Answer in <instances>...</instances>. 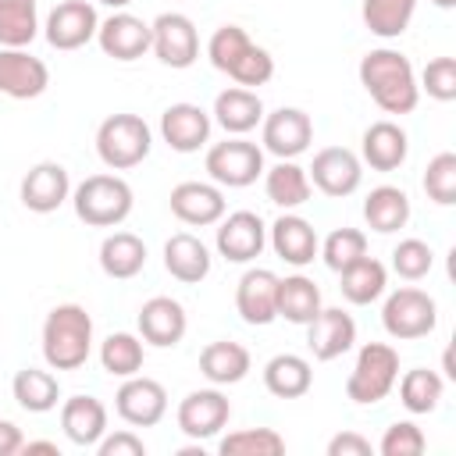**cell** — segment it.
I'll return each instance as SVG.
<instances>
[{"label": "cell", "instance_id": "cell-20", "mask_svg": "<svg viewBox=\"0 0 456 456\" xmlns=\"http://www.w3.org/2000/svg\"><path fill=\"white\" fill-rule=\"evenodd\" d=\"M68 196H71V178L68 167L57 160H39L21 178V203L32 214H53Z\"/></svg>", "mask_w": 456, "mask_h": 456}, {"label": "cell", "instance_id": "cell-28", "mask_svg": "<svg viewBox=\"0 0 456 456\" xmlns=\"http://www.w3.org/2000/svg\"><path fill=\"white\" fill-rule=\"evenodd\" d=\"M164 267L171 278L185 281V285H196L210 274V249L189 235V232H175L167 242H164Z\"/></svg>", "mask_w": 456, "mask_h": 456}, {"label": "cell", "instance_id": "cell-40", "mask_svg": "<svg viewBox=\"0 0 456 456\" xmlns=\"http://www.w3.org/2000/svg\"><path fill=\"white\" fill-rule=\"evenodd\" d=\"M36 32V0H0V46H28Z\"/></svg>", "mask_w": 456, "mask_h": 456}, {"label": "cell", "instance_id": "cell-49", "mask_svg": "<svg viewBox=\"0 0 456 456\" xmlns=\"http://www.w3.org/2000/svg\"><path fill=\"white\" fill-rule=\"evenodd\" d=\"M21 428L18 424H11V420H0V456H14V452H21Z\"/></svg>", "mask_w": 456, "mask_h": 456}, {"label": "cell", "instance_id": "cell-52", "mask_svg": "<svg viewBox=\"0 0 456 456\" xmlns=\"http://www.w3.org/2000/svg\"><path fill=\"white\" fill-rule=\"evenodd\" d=\"M431 4H435V7H445V11H449V7H456V0H431Z\"/></svg>", "mask_w": 456, "mask_h": 456}, {"label": "cell", "instance_id": "cell-35", "mask_svg": "<svg viewBox=\"0 0 456 456\" xmlns=\"http://www.w3.org/2000/svg\"><path fill=\"white\" fill-rule=\"evenodd\" d=\"M310 175L306 167H299L296 160H278L267 175H264V192L271 203L292 210V207H303L310 200Z\"/></svg>", "mask_w": 456, "mask_h": 456}, {"label": "cell", "instance_id": "cell-12", "mask_svg": "<svg viewBox=\"0 0 456 456\" xmlns=\"http://www.w3.org/2000/svg\"><path fill=\"white\" fill-rule=\"evenodd\" d=\"M228 417H232V403L217 388H196L178 403V428L192 442L214 438L228 424Z\"/></svg>", "mask_w": 456, "mask_h": 456}, {"label": "cell", "instance_id": "cell-6", "mask_svg": "<svg viewBox=\"0 0 456 456\" xmlns=\"http://www.w3.org/2000/svg\"><path fill=\"white\" fill-rule=\"evenodd\" d=\"M399 378V353L388 342H367L356 353V363L346 378V395L360 406H374L381 403Z\"/></svg>", "mask_w": 456, "mask_h": 456}, {"label": "cell", "instance_id": "cell-22", "mask_svg": "<svg viewBox=\"0 0 456 456\" xmlns=\"http://www.w3.org/2000/svg\"><path fill=\"white\" fill-rule=\"evenodd\" d=\"M160 135L175 153H196L210 139V114L200 103H171L160 114Z\"/></svg>", "mask_w": 456, "mask_h": 456}, {"label": "cell", "instance_id": "cell-36", "mask_svg": "<svg viewBox=\"0 0 456 456\" xmlns=\"http://www.w3.org/2000/svg\"><path fill=\"white\" fill-rule=\"evenodd\" d=\"M11 392H14V399H18L21 410H28V413H46V410H53L57 399H61V381H57L50 370L25 367V370L14 374Z\"/></svg>", "mask_w": 456, "mask_h": 456}, {"label": "cell", "instance_id": "cell-26", "mask_svg": "<svg viewBox=\"0 0 456 456\" xmlns=\"http://www.w3.org/2000/svg\"><path fill=\"white\" fill-rule=\"evenodd\" d=\"M360 153L374 171H395L410 153V139L395 121H374L360 139Z\"/></svg>", "mask_w": 456, "mask_h": 456}, {"label": "cell", "instance_id": "cell-46", "mask_svg": "<svg viewBox=\"0 0 456 456\" xmlns=\"http://www.w3.org/2000/svg\"><path fill=\"white\" fill-rule=\"evenodd\" d=\"M424 445H428V438L413 420H395L392 428H385L378 449H381V456H420Z\"/></svg>", "mask_w": 456, "mask_h": 456}, {"label": "cell", "instance_id": "cell-38", "mask_svg": "<svg viewBox=\"0 0 456 456\" xmlns=\"http://www.w3.org/2000/svg\"><path fill=\"white\" fill-rule=\"evenodd\" d=\"M417 11V0H363V25L381 36V39H395L410 28Z\"/></svg>", "mask_w": 456, "mask_h": 456}, {"label": "cell", "instance_id": "cell-29", "mask_svg": "<svg viewBox=\"0 0 456 456\" xmlns=\"http://www.w3.org/2000/svg\"><path fill=\"white\" fill-rule=\"evenodd\" d=\"M249 367H253V360L242 342L221 338V342L203 346V353H200V370L210 385H239L249 374Z\"/></svg>", "mask_w": 456, "mask_h": 456}, {"label": "cell", "instance_id": "cell-39", "mask_svg": "<svg viewBox=\"0 0 456 456\" xmlns=\"http://www.w3.org/2000/svg\"><path fill=\"white\" fill-rule=\"evenodd\" d=\"M395 381H399V403L410 413H431L442 399V388H445V381L428 367H413Z\"/></svg>", "mask_w": 456, "mask_h": 456}, {"label": "cell", "instance_id": "cell-34", "mask_svg": "<svg viewBox=\"0 0 456 456\" xmlns=\"http://www.w3.org/2000/svg\"><path fill=\"white\" fill-rule=\"evenodd\" d=\"M321 310V289L306 274L278 278V317L289 324H310Z\"/></svg>", "mask_w": 456, "mask_h": 456}, {"label": "cell", "instance_id": "cell-24", "mask_svg": "<svg viewBox=\"0 0 456 456\" xmlns=\"http://www.w3.org/2000/svg\"><path fill=\"white\" fill-rule=\"evenodd\" d=\"M61 428L71 445L96 449V442L107 435V406L96 395H71L61 406Z\"/></svg>", "mask_w": 456, "mask_h": 456}, {"label": "cell", "instance_id": "cell-4", "mask_svg": "<svg viewBox=\"0 0 456 456\" xmlns=\"http://www.w3.org/2000/svg\"><path fill=\"white\" fill-rule=\"evenodd\" d=\"M75 214L78 221L93 224V228H114L132 214V185L118 175H89L86 182L75 185L71 192Z\"/></svg>", "mask_w": 456, "mask_h": 456}, {"label": "cell", "instance_id": "cell-27", "mask_svg": "<svg viewBox=\"0 0 456 456\" xmlns=\"http://www.w3.org/2000/svg\"><path fill=\"white\" fill-rule=\"evenodd\" d=\"M214 121L228 132V135H246L264 121V103L253 89L232 86L224 93H217L214 100Z\"/></svg>", "mask_w": 456, "mask_h": 456}, {"label": "cell", "instance_id": "cell-2", "mask_svg": "<svg viewBox=\"0 0 456 456\" xmlns=\"http://www.w3.org/2000/svg\"><path fill=\"white\" fill-rule=\"evenodd\" d=\"M93 353V317L78 303H61L43 321V360L53 370H78Z\"/></svg>", "mask_w": 456, "mask_h": 456}, {"label": "cell", "instance_id": "cell-3", "mask_svg": "<svg viewBox=\"0 0 456 456\" xmlns=\"http://www.w3.org/2000/svg\"><path fill=\"white\" fill-rule=\"evenodd\" d=\"M207 57H210V64L217 71H224L228 78H235L242 89L264 86L274 75V57L264 46H256L246 36V28H239V25H221L210 36V43H207Z\"/></svg>", "mask_w": 456, "mask_h": 456}, {"label": "cell", "instance_id": "cell-5", "mask_svg": "<svg viewBox=\"0 0 456 456\" xmlns=\"http://www.w3.org/2000/svg\"><path fill=\"white\" fill-rule=\"evenodd\" d=\"M153 132L139 114H110L96 128V153L110 171H128L150 157Z\"/></svg>", "mask_w": 456, "mask_h": 456}, {"label": "cell", "instance_id": "cell-17", "mask_svg": "<svg viewBox=\"0 0 456 456\" xmlns=\"http://www.w3.org/2000/svg\"><path fill=\"white\" fill-rule=\"evenodd\" d=\"M353 342H356V321L342 306H321L317 317L306 324V346L321 363L349 353Z\"/></svg>", "mask_w": 456, "mask_h": 456}, {"label": "cell", "instance_id": "cell-25", "mask_svg": "<svg viewBox=\"0 0 456 456\" xmlns=\"http://www.w3.org/2000/svg\"><path fill=\"white\" fill-rule=\"evenodd\" d=\"M271 246H274V253H278L285 264L306 267V264H314V256H317V249H321V239H317V232H314V224H310L306 217H299V214H281V217L271 224Z\"/></svg>", "mask_w": 456, "mask_h": 456}, {"label": "cell", "instance_id": "cell-41", "mask_svg": "<svg viewBox=\"0 0 456 456\" xmlns=\"http://www.w3.org/2000/svg\"><path fill=\"white\" fill-rule=\"evenodd\" d=\"M221 456H281L285 438L274 428H242L221 438L217 445Z\"/></svg>", "mask_w": 456, "mask_h": 456}, {"label": "cell", "instance_id": "cell-1", "mask_svg": "<svg viewBox=\"0 0 456 456\" xmlns=\"http://www.w3.org/2000/svg\"><path fill=\"white\" fill-rule=\"evenodd\" d=\"M360 86L370 93V100L385 114H410L420 103V86H417V71H413L410 57L399 50H388V46L363 53Z\"/></svg>", "mask_w": 456, "mask_h": 456}, {"label": "cell", "instance_id": "cell-14", "mask_svg": "<svg viewBox=\"0 0 456 456\" xmlns=\"http://www.w3.org/2000/svg\"><path fill=\"white\" fill-rule=\"evenodd\" d=\"M264 150L274 153L278 160H292L299 153L310 150V139H314V121L306 110L299 107H278L264 118Z\"/></svg>", "mask_w": 456, "mask_h": 456}, {"label": "cell", "instance_id": "cell-51", "mask_svg": "<svg viewBox=\"0 0 456 456\" xmlns=\"http://www.w3.org/2000/svg\"><path fill=\"white\" fill-rule=\"evenodd\" d=\"M100 4H107V7H114V11H125L132 0H100Z\"/></svg>", "mask_w": 456, "mask_h": 456}, {"label": "cell", "instance_id": "cell-13", "mask_svg": "<svg viewBox=\"0 0 456 456\" xmlns=\"http://www.w3.org/2000/svg\"><path fill=\"white\" fill-rule=\"evenodd\" d=\"M50 86V68L25 46H0V93L11 100H36Z\"/></svg>", "mask_w": 456, "mask_h": 456}, {"label": "cell", "instance_id": "cell-18", "mask_svg": "<svg viewBox=\"0 0 456 456\" xmlns=\"http://www.w3.org/2000/svg\"><path fill=\"white\" fill-rule=\"evenodd\" d=\"M150 39H153L150 25L142 18H135L132 11H114L96 28L100 50L107 57H114V61H135V57H142L150 50Z\"/></svg>", "mask_w": 456, "mask_h": 456}, {"label": "cell", "instance_id": "cell-33", "mask_svg": "<svg viewBox=\"0 0 456 456\" xmlns=\"http://www.w3.org/2000/svg\"><path fill=\"white\" fill-rule=\"evenodd\" d=\"M342 274V296L353 303V306H367V303H374L381 292H385V285H388V271H385V264L381 260H374V256H360V260H353L349 267H342L338 271Z\"/></svg>", "mask_w": 456, "mask_h": 456}, {"label": "cell", "instance_id": "cell-44", "mask_svg": "<svg viewBox=\"0 0 456 456\" xmlns=\"http://www.w3.org/2000/svg\"><path fill=\"white\" fill-rule=\"evenodd\" d=\"M435 264V253L424 239H403L395 249H392V271L406 281H420Z\"/></svg>", "mask_w": 456, "mask_h": 456}, {"label": "cell", "instance_id": "cell-32", "mask_svg": "<svg viewBox=\"0 0 456 456\" xmlns=\"http://www.w3.org/2000/svg\"><path fill=\"white\" fill-rule=\"evenodd\" d=\"M363 221L374 232H381V235L406 228V221H410V196L399 185H378V189H370L367 200H363Z\"/></svg>", "mask_w": 456, "mask_h": 456}, {"label": "cell", "instance_id": "cell-9", "mask_svg": "<svg viewBox=\"0 0 456 456\" xmlns=\"http://www.w3.org/2000/svg\"><path fill=\"white\" fill-rule=\"evenodd\" d=\"M150 32H153L150 50L157 53L160 64H167V68H189V64H196V57H200V32H196V25H192L189 14L164 11V14L153 18Z\"/></svg>", "mask_w": 456, "mask_h": 456}, {"label": "cell", "instance_id": "cell-10", "mask_svg": "<svg viewBox=\"0 0 456 456\" xmlns=\"http://www.w3.org/2000/svg\"><path fill=\"white\" fill-rule=\"evenodd\" d=\"M306 175H310V185H317L324 196L342 200V196H349V192L360 189L363 164L346 146H324V150L314 153V164L306 167Z\"/></svg>", "mask_w": 456, "mask_h": 456}, {"label": "cell", "instance_id": "cell-15", "mask_svg": "<svg viewBox=\"0 0 456 456\" xmlns=\"http://www.w3.org/2000/svg\"><path fill=\"white\" fill-rule=\"evenodd\" d=\"M214 242H217V253H221L224 260H232V264H249V260H256V256L264 253V246H267V228H264L260 214H253V210H235V214L221 217Z\"/></svg>", "mask_w": 456, "mask_h": 456}, {"label": "cell", "instance_id": "cell-31", "mask_svg": "<svg viewBox=\"0 0 456 456\" xmlns=\"http://www.w3.org/2000/svg\"><path fill=\"white\" fill-rule=\"evenodd\" d=\"M100 267L107 278H135L146 267V242L132 232H114L100 242Z\"/></svg>", "mask_w": 456, "mask_h": 456}, {"label": "cell", "instance_id": "cell-8", "mask_svg": "<svg viewBox=\"0 0 456 456\" xmlns=\"http://www.w3.org/2000/svg\"><path fill=\"white\" fill-rule=\"evenodd\" d=\"M381 324H385V331H388L392 338H403V342L424 338V335H431L435 324H438V306H435V299H431L428 292L406 285V289H395V292L385 299V306H381Z\"/></svg>", "mask_w": 456, "mask_h": 456}, {"label": "cell", "instance_id": "cell-37", "mask_svg": "<svg viewBox=\"0 0 456 456\" xmlns=\"http://www.w3.org/2000/svg\"><path fill=\"white\" fill-rule=\"evenodd\" d=\"M142 360H146L142 338L132 335V331H114L100 346V367L110 378H132V374H139L142 370Z\"/></svg>", "mask_w": 456, "mask_h": 456}, {"label": "cell", "instance_id": "cell-42", "mask_svg": "<svg viewBox=\"0 0 456 456\" xmlns=\"http://www.w3.org/2000/svg\"><path fill=\"white\" fill-rule=\"evenodd\" d=\"M317 253L324 256V264H328L331 271H342V267H349L353 260L367 256V235H363L360 228H335V232L324 239V246H321Z\"/></svg>", "mask_w": 456, "mask_h": 456}, {"label": "cell", "instance_id": "cell-19", "mask_svg": "<svg viewBox=\"0 0 456 456\" xmlns=\"http://www.w3.org/2000/svg\"><path fill=\"white\" fill-rule=\"evenodd\" d=\"M235 310L246 324H271L278 317V274L249 267L235 285Z\"/></svg>", "mask_w": 456, "mask_h": 456}, {"label": "cell", "instance_id": "cell-50", "mask_svg": "<svg viewBox=\"0 0 456 456\" xmlns=\"http://www.w3.org/2000/svg\"><path fill=\"white\" fill-rule=\"evenodd\" d=\"M21 452L32 456V452H46V456H61L57 442H21Z\"/></svg>", "mask_w": 456, "mask_h": 456}, {"label": "cell", "instance_id": "cell-21", "mask_svg": "<svg viewBox=\"0 0 456 456\" xmlns=\"http://www.w3.org/2000/svg\"><path fill=\"white\" fill-rule=\"evenodd\" d=\"M189 328V317H185V306L171 296H153L139 306V335L142 342L157 346V349H167V346H178L182 335Z\"/></svg>", "mask_w": 456, "mask_h": 456}, {"label": "cell", "instance_id": "cell-30", "mask_svg": "<svg viewBox=\"0 0 456 456\" xmlns=\"http://www.w3.org/2000/svg\"><path fill=\"white\" fill-rule=\"evenodd\" d=\"M264 385L278 399H299L314 385V367L296 353H278L264 363Z\"/></svg>", "mask_w": 456, "mask_h": 456}, {"label": "cell", "instance_id": "cell-48", "mask_svg": "<svg viewBox=\"0 0 456 456\" xmlns=\"http://www.w3.org/2000/svg\"><path fill=\"white\" fill-rule=\"evenodd\" d=\"M328 456H370V442L356 431H342L328 442Z\"/></svg>", "mask_w": 456, "mask_h": 456}, {"label": "cell", "instance_id": "cell-16", "mask_svg": "<svg viewBox=\"0 0 456 456\" xmlns=\"http://www.w3.org/2000/svg\"><path fill=\"white\" fill-rule=\"evenodd\" d=\"M100 18L89 0H64L46 18V43L53 50H78L89 39H96Z\"/></svg>", "mask_w": 456, "mask_h": 456}, {"label": "cell", "instance_id": "cell-45", "mask_svg": "<svg viewBox=\"0 0 456 456\" xmlns=\"http://www.w3.org/2000/svg\"><path fill=\"white\" fill-rule=\"evenodd\" d=\"M431 100H456V61L452 57H435L428 61V68L420 71V82H417Z\"/></svg>", "mask_w": 456, "mask_h": 456}, {"label": "cell", "instance_id": "cell-43", "mask_svg": "<svg viewBox=\"0 0 456 456\" xmlns=\"http://www.w3.org/2000/svg\"><path fill=\"white\" fill-rule=\"evenodd\" d=\"M424 192L435 203H442V207H452L456 203V153L431 157V164L424 171Z\"/></svg>", "mask_w": 456, "mask_h": 456}, {"label": "cell", "instance_id": "cell-47", "mask_svg": "<svg viewBox=\"0 0 456 456\" xmlns=\"http://www.w3.org/2000/svg\"><path fill=\"white\" fill-rule=\"evenodd\" d=\"M96 452L100 456H146V442L135 435V431H114V435H103L96 442Z\"/></svg>", "mask_w": 456, "mask_h": 456}, {"label": "cell", "instance_id": "cell-11", "mask_svg": "<svg viewBox=\"0 0 456 456\" xmlns=\"http://www.w3.org/2000/svg\"><path fill=\"white\" fill-rule=\"evenodd\" d=\"M114 410L132 428H153L167 413V392H164L160 381L142 378V374H132V378L121 381V388L114 395Z\"/></svg>", "mask_w": 456, "mask_h": 456}, {"label": "cell", "instance_id": "cell-23", "mask_svg": "<svg viewBox=\"0 0 456 456\" xmlns=\"http://www.w3.org/2000/svg\"><path fill=\"white\" fill-rule=\"evenodd\" d=\"M171 214L192 228L217 224L224 217V192L210 182H178L171 189Z\"/></svg>", "mask_w": 456, "mask_h": 456}, {"label": "cell", "instance_id": "cell-7", "mask_svg": "<svg viewBox=\"0 0 456 456\" xmlns=\"http://www.w3.org/2000/svg\"><path fill=\"white\" fill-rule=\"evenodd\" d=\"M207 175L214 178V185L246 189L264 175V150L242 135L214 142L207 150Z\"/></svg>", "mask_w": 456, "mask_h": 456}]
</instances>
